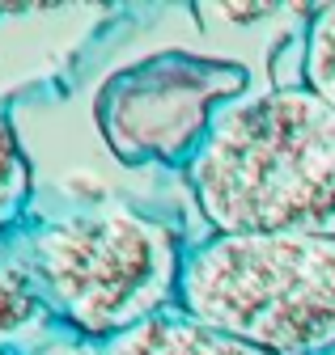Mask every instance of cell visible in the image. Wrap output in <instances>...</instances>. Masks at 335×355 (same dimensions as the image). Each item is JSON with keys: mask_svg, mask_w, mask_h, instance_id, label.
I'll list each match as a JSON object with an SVG mask.
<instances>
[{"mask_svg": "<svg viewBox=\"0 0 335 355\" xmlns=\"http://www.w3.org/2000/svg\"><path fill=\"white\" fill-rule=\"evenodd\" d=\"M306 89L335 106V5H322L306 21V51H302Z\"/></svg>", "mask_w": 335, "mask_h": 355, "instance_id": "cell-8", "label": "cell"}, {"mask_svg": "<svg viewBox=\"0 0 335 355\" xmlns=\"http://www.w3.org/2000/svg\"><path fill=\"white\" fill-rule=\"evenodd\" d=\"M106 355H268L242 338H229L187 313H161L106 343Z\"/></svg>", "mask_w": 335, "mask_h": 355, "instance_id": "cell-6", "label": "cell"}, {"mask_svg": "<svg viewBox=\"0 0 335 355\" xmlns=\"http://www.w3.org/2000/svg\"><path fill=\"white\" fill-rule=\"evenodd\" d=\"M26 266L64 334L111 343L174 313L183 250L161 220L136 207H85L17 225Z\"/></svg>", "mask_w": 335, "mask_h": 355, "instance_id": "cell-2", "label": "cell"}, {"mask_svg": "<svg viewBox=\"0 0 335 355\" xmlns=\"http://www.w3.org/2000/svg\"><path fill=\"white\" fill-rule=\"evenodd\" d=\"M60 334L64 330L26 266L17 229H0V355H30Z\"/></svg>", "mask_w": 335, "mask_h": 355, "instance_id": "cell-5", "label": "cell"}, {"mask_svg": "<svg viewBox=\"0 0 335 355\" xmlns=\"http://www.w3.org/2000/svg\"><path fill=\"white\" fill-rule=\"evenodd\" d=\"M250 98V72L234 60L157 51L106 76L94 119L123 165H191L217 119Z\"/></svg>", "mask_w": 335, "mask_h": 355, "instance_id": "cell-4", "label": "cell"}, {"mask_svg": "<svg viewBox=\"0 0 335 355\" xmlns=\"http://www.w3.org/2000/svg\"><path fill=\"white\" fill-rule=\"evenodd\" d=\"M30 203V161L17 144V131L0 106V229H17Z\"/></svg>", "mask_w": 335, "mask_h": 355, "instance_id": "cell-7", "label": "cell"}, {"mask_svg": "<svg viewBox=\"0 0 335 355\" xmlns=\"http://www.w3.org/2000/svg\"><path fill=\"white\" fill-rule=\"evenodd\" d=\"M30 355H106V343H94V338H76V334H60L51 343H43Z\"/></svg>", "mask_w": 335, "mask_h": 355, "instance_id": "cell-9", "label": "cell"}, {"mask_svg": "<svg viewBox=\"0 0 335 355\" xmlns=\"http://www.w3.org/2000/svg\"><path fill=\"white\" fill-rule=\"evenodd\" d=\"M179 313L268 355H335V237L199 241L183 258Z\"/></svg>", "mask_w": 335, "mask_h": 355, "instance_id": "cell-3", "label": "cell"}, {"mask_svg": "<svg viewBox=\"0 0 335 355\" xmlns=\"http://www.w3.org/2000/svg\"><path fill=\"white\" fill-rule=\"evenodd\" d=\"M187 182L217 233L335 237V106L306 85L234 102Z\"/></svg>", "mask_w": 335, "mask_h": 355, "instance_id": "cell-1", "label": "cell"}]
</instances>
